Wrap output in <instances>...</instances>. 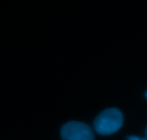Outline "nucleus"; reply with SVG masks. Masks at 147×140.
I'll list each match as a JSON object with an SVG mask.
<instances>
[{"label":"nucleus","mask_w":147,"mask_h":140,"mask_svg":"<svg viewBox=\"0 0 147 140\" xmlns=\"http://www.w3.org/2000/svg\"><path fill=\"white\" fill-rule=\"evenodd\" d=\"M123 123V116L121 112L116 108H109L98 115L93 126L98 134L109 136L119 131Z\"/></svg>","instance_id":"1"},{"label":"nucleus","mask_w":147,"mask_h":140,"mask_svg":"<svg viewBox=\"0 0 147 140\" xmlns=\"http://www.w3.org/2000/svg\"><path fill=\"white\" fill-rule=\"evenodd\" d=\"M127 139H131V140H139V139H141V138L137 137H135V136H131V137H128Z\"/></svg>","instance_id":"3"},{"label":"nucleus","mask_w":147,"mask_h":140,"mask_svg":"<svg viewBox=\"0 0 147 140\" xmlns=\"http://www.w3.org/2000/svg\"><path fill=\"white\" fill-rule=\"evenodd\" d=\"M63 140H93L94 135L90 126L86 123L71 121L65 124L60 131Z\"/></svg>","instance_id":"2"}]
</instances>
